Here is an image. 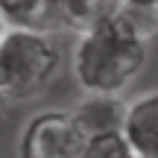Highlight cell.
Segmentation results:
<instances>
[{"label":"cell","mask_w":158,"mask_h":158,"mask_svg":"<svg viewBox=\"0 0 158 158\" xmlns=\"http://www.w3.org/2000/svg\"><path fill=\"white\" fill-rule=\"evenodd\" d=\"M147 64V41L135 35L117 9H108L94 27L79 32L73 50V73L82 91L120 94Z\"/></svg>","instance_id":"obj_1"},{"label":"cell","mask_w":158,"mask_h":158,"mask_svg":"<svg viewBox=\"0 0 158 158\" xmlns=\"http://www.w3.org/2000/svg\"><path fill=\"white\" fill-rule=\"evenodd\" d=\"M62 53L50 32L9 27L0 35V91L6 100H32L56 79Z\"/></svg>","instance_id":"obj_2"},{"label":"cell","mask_w":158,"mask_h":158,"mask_svg":"<svg viewBox=\"0 0 158 158\" xmlns=\"http://www.w3.org/2000/svg\"><path fill=\"white\" fill-rule=\"evenodd\" d=\"M82 141L68 111H41L21 135V158H79Z\"/></svg>","instance_id":"obj_3"},{"label":"cell","mask_w":158,"mask_h":158,"mask_svg":"<svg viewBox=\"0 0 158 158\" xmlns=\"http://www.w3.org/2000/svg\"><path fill=\"white\" fill-rule=\"evenodd\" d=\"M76 129L85 138L91 135H108V132L123 129L126 117V100L120 94H108V91H85V97L70 108Z\"/></svg>","instance_id":"obj_4"},{"label":"cell","mask_w":158,"mask_h":158,"mask_svg":"<svg viewBox=\"0 0 158 158\" xmlns=\"http://www.w3.org/2000/svg\"><path fill=\"white\" fill-rule=\"evenodd\" d=\"M120 135L126 138V143L138 158L158 155V91L126 102V117H123Z\"/></svg>","instance_id":"obj_5"},{"label":"cell","mask_w":158,"mask_h":158,"mask_svg":"<svg viewBox=\"0 0 158 158\" xmlns=\"http://www.w3.org/2000/svg\"><path fill=\"white\" fill-rule=\"evenodd\" d=\"M114 3H102V0H47V6H44V29L47 32H59V29L85 32Z\"/></svg>","instance_id":"obj_6"},{"label":"cell","mask_w":158,"mask_h":158,"mask_svg":"<svg viewBox=\"0 0 158 158\" xmlns=\"http://www.w3.org/2000/svg\"><path fill=\"white\" fill-rule=\"evenodd\" d=\"M44 6L47 0H0V18L6 21V27L44 29Z\"/></svg>","instance_id":"obj_7"},{"label":"cell","mask_w":158,"mask_h":158,"mask_svg":"<svg viewBox=\"0 0 158 158\" xmlns=\"http://www.w3.org/2000/svg\"><path fill=\"white\" fill-rule=\"evenodd\" d=\"M114 9L126 21V27L135 35H141L147 44H149L152 35H158V6H141V3H123V0H117Z\"/></svg>","instance_id":"obj_8"},{"label":"cell","mask_w":158,"mask_h":158,"mask_svg":"<svg viewBox=\"0 0 158 158\" xmlns=\"http://www.w3.org/2000/svg\"><path fill=\"white\" fill-rule=\"evenodd\" d=\"M79 158H138L126 138L120 132H108V135H91L82 141Z\"/></svg>","instance_id":"obj_9"},{"label":"cell","mask_w":158,"mask_h":158,"mask_svg":"<svg viewBox=\"0 0 158 158\" xmlns=\"http://www.w3.org/2000/svg\"><path fill=\"white\" fill-rule=\"evenodd\" d=\"M123 3H141V6H155L158 0H123Z\"/></svg>","instance_id":"obj_10"},{"label":"cell","mask_w":158,"mask_h":158,"mask_svg":"<svg viewBox=\"0 0 158 158\" xmlns=\"http://www.w3.org/2000/svg\"><path fill=\"white\" fill-rule=\"evenodd\" d=\"M6 102H9V100H6V97H3V91H0V111H3V106H6Z\"/></svg>","instance_id":"obj_11"},{"label":"cell","mask_w":158,"mask_h":158,"mask_svg":"<svg viewBox=\"0 0 158 158\" xmlns=\"http://www.w3.org/2000/svg\"><path fill=\"white\" fill-rule=\"evenodd\" d=\"M3 29H6V21H3V18H0V35H3Z\"/></svg>","instance_id":"obj_12"},{"label":"cell","mask_w":158,"mask_h":158,"mask_svg":"<svg viewBox=\"0 0 158 158\" xmlns=\"http://www.w3.org/2000/svg\"><path fill=\"white\" fill-rule=\"evenodd\" d=\"M102 3H117V0H102Z\"/></svg>","instance_id":"obj_13"},{"label":"cell","mask_w":158,"mask_h":158,"mask_svg":"<svg viewBox=\"0 0 158 158\" xmlns=\"http://www.w3.org/2000/svg\"><path fill=\"white\" fill-rule=\"evenodd\" d=\"M143 158H158V155H143Z\"/></svg>","instance_id":"obj_14"},{"label":"cell","mask_w":158,"mask_h":158,"mask_svg":"<svg viewBox=\"0 0 158 158\" xmlns=\"http://www.w3.org/2000/svg\"><path fill=\"white\" fill-rule=\"evenodd\" d=\"M155 6H158V3H155Z\"/></svg>","instance_id":"obj_15"}]
</instances>
